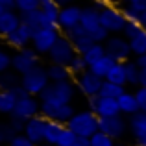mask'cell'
Listing matches in <instances>:
<instances>
[{"instance_id": "cell-1", "label": "cell", "mask_w": 146, "mask_h": 146, "mask_svg": "<svg viewBox=\"0 0 146 146\" xmlns=\"http://www.w3.org/2000/svg\"><path fill=\"white\" fill-rule=\"evenodd\" d=\"M98 115L91 109H82L76 111V115L67 122V128L72 129L78 137H85V139H91L94 133L100 131L98 128Z\"/></svg>"}, {"instance_id": "cell-2", "label": "cell", "mask_w": 146, "mask_h": 146, "mask_svg": "<svg viewBox=\"0 0 146 146\" xmlns=\"http://www.w3.org/2000/svg\"><path fill=\"white\" fill-rule=\"evenodd\" d=\"M76 83L72 82H52L46 89L43 91V94L39 96L41 102H50V104H70L76 96Z\"/></svg>"}, {"instance_id": "cell-3", "label": "cell", "mask_w": 146, "mask_h": 146, "mask_svg": "<svg viewBox=\"0 0 146 146\" xmlns=\"http://www.w3.org/2000/svg\"><path fill=\"white\" fill-rule=\"evenodd\" d=\"M50 83L52 82H50V78H48L46 67H41V65L21 78V85L24 87V91L30 96H41L43 91L46 89Z\"/></svg>"}, {"instance_id": "cell-4", "label": "cell", "mask_w": 146, "mask_h": 146, "mask_svg": "<svg viewBox=\"0 0 146 146\" xmlns=\"http://www.w3.org/2000/svg\"><path fill=\"white\" fill-rule=\"evenodd\" d=\"M100 24H102L111 35H122L128 21H126V17H124V11L118 6H109L104 11H100Z\"/></svg>"}, {"instance_id": "cell-5", "label": "cell", "mask_w": 146, "mask_h": 146, "mask_svg": "<svg viewBox=\"0 0 146 146\" xmlns=\"http://www.w3.org/2000/svg\"><path fill=\"white\" fill-rule=\"evenodd\" d=\"M76 56H78V52H76L72 41L61 33V37L57 39V43L54 44L52 50H50L48 59H50L52 65H63V67H68Z\"/></svg>"}, {"instance_id": "cell-6", "label": "cell", "mask_w": 146, "mask_h": 146, "mask_svg": "<svg viewBox=\"0 0 146 146\" xmlns=\"http://www.w3.org/2000/svg\"><path fill=\"white\" fill-rule=\"evenodd\" d=\"M106 56H109L115 63H126V61H129V57L133 56L129 41L124 35H111L106 41Z\"/></svg>"}, {"instance_id": "cell-7", "label": "cell", "mask_w": 146, "mask_h": 146, "mask_svg": "<svg viewBox=\"0 0 146 146\" xmlns=\"http://www.w3.org/2000/svg\"><path fill=\"white\" fill-rule=\"evenodd\" d=\"M61 30H54V28H41L33 33L32 39V48L35 50L39 56H48L50 50L54 48V44L57 43V39L61 37Z\"/></svg>"}, {"instance_id": "cell-8", "label": "cell", "mask_w": 146, "mask_h": 146, "mask_svg": "<svg viewBox=\"0 0 146 146\" xmlns=\"http://www.w3.org/2000/svg\"><path fill=\"white\" fill-rule=\"evenodd\" d=\"M35 67H39V54H37L32 46H28L24 50H19V52L13 54L11 68H13L17 74L24 76V74H28L30 70H33Z\"/></svg>"}, {"instance_id": "cell-9", "label": "cell", "mask_w": 146, "mask_h": 146, "mask_svg": "<svg viewBox=\"0 0 146 146\" xmlns=\"http://www.w3.org/2000/svg\"><path fill=\"white\" fill-rule=\"evenodd\" d=\"M41 115L46 120H56L61 124H67L72 117L76 115V109L72 107V104H50V102H41Z\"/></svg>"}, {"instance_id": "cell-10", "label": "cell", "mask_w": 146, "mask_h": 146, "mask_svg": "<svg viewBox=\"0 0 146 146\" xmlns=\"http://www.w3.org/2000/svg\"><path fill=\"white\" fill-rule=\"evenodd\" d=\"M87 106L91 111L98 115V118H107V117H117L120 115V107H118V100L115 98H106V96H91L87 98Z\"/></svg>"}, {"instance_id": "cell-11", "label": "cell", "mask_w": 146, "mask_h": 146, "mask_svg": "<svg viewBox=\"0 0 146 146\" xmlns=\"http://www.w3.org/2000/svg\"><path fill=\"white\" fill-rule=\"evenodd\" d=\"M98 128L102 133L113 137L115 141L122 139L126 133L129 131L128 120H126L122 115H117V117H107V118H100L98 120Z\"/></svg>"}, {"instance_id": "cell-12", "label": "cell", "mask_w": 146, "mask_h": 146, "mask_svg": "<svg viewBox=\"0 0 146 146\" xmlns=\"http://www.w3.org/2000/svg\"><path fill=\"white\" fill-rule=\"evenodd\" d=\"M74 83H76V89H78L83 96L91 98V96L100 94V89H102V85H104V80L98 78L96 74H93L91 70H87V72H83V74L76 76Z\"/></svg>"}, {"instance_id": "cell-13", "label": "cell", "mask_w": 146, "mask_h": 146, "mask_svg": "<svg viewBox=\"0 0 146 146\" xmlns=\"http://www.w3.org/2000/svg\"><path fill=\"white\" fill-rule=\"evenodd\" d=\"M37 115H41V100L37 96H26L17 102V107L9 117L19 118L22 122H28L30 118L37 117Z\"/></svg>"}, {"instance_id": "cell-14", "label": "cell", "mask_w": 146, "mask_h": 146, "mask_svg": "<svg viewBox=\"0 0 146 146\" xmlns=\"http://www.w3.org/2000/svg\"><path fill=\"white\" fill-rule=\"evenodd\" d=\"M46 122L48 120L43 117V115H37V117L30 118V120L26 122V126H24L22 135H26L33 144H37V146L44 144V129H46Z\"/></svg>"}, {"instance_id": "cell-15", "label": "cell", "mask_w": 146, "mask_h": 146, "mask_svg": "<svg viewBox=\"0 0 146 146\" xmlns=\"http://www.w3.org/2000/svg\"><path fill=\"white\" fill-rule=\"evenodd\" d=\"M82 13H83V6L82 4H72L68 7H63L59 11V30L67 32L70 28H76L82 22Z\"/></svg>"}, {"instance_id": "cell-16", "label": "cell", "mask_w": 146, "mask_h": 146, "mask_svg": "<svg viewBox=\"0 0 146 146\" xmlns=\"http://www.w3.org/2000/svg\"><path fill=\"white\" fill-rule=\"evenodd\" d=\"M22 24V19H21V13L17 9H7L0 15V37L6 39L9 37L13 32H17Z\"/></svg>"}, {"instance_id": "cell-17", "label": "cell", "mask_w": 146, "mask_h": 146, "mask_svg": "<svg viewBox=\"0 0 146 146\" xmlns=\"http://www.w3.org/2000/svg\"><path fill=\"white\" fill-rule=\"evenodd\" d=\"M32 39H33V32L28 28V26H24V24H21V28L17 30V32H13L9 37H6V44L9 48H13V50H24V48H28L30 44H32Z\"/></svg>"}, {"instance_id": "cell-18", "label": "cell", "mask_w": 146, "mask_h": 146, "mask_svg": "<svg viewBox=\"0 0 146 146\" xmlns=\"http://www.w3.org/2000/svg\"><path fill=\"white\" fill-rule=\"evenodd\" d=\"M82 28L87 32V35H91V33L94 32V30H98L100 26V9L93 4V0H89V2L83 6V13H82Z\"/></svg>"}, {"instance_id": "cell-19", "label": "cell", "mask_w": 146, "mask_h": 146, "mask_svg": "<svg viewBox=\"0 0 146 146\" xmlns=\"http://www.w3.org/2000/svg\"><path fill=\"white\" fill-rule=\"evenodd\" d=\"M118 107H120V115H128V117H133V115L141 113L139 104H137L135 93H129L126 91L120 98H118Z\"/></svg>"}, {"instance_id": "cell-20", "label": "cell", "mask_w": 146, "mask_h": 146, "mask_svg": "<svg viewBox=\"0 0 146 146\" xmlns=\"http://www.w3.org/2000/svg\"><path fill=\"white\" fill-rule=\"evenodd\" d=\"M128 126H129V133L133 135V139H135V141L146 137V113L141 111V113L129 117Z\"/></svg>"}, {"instance_id": "cell-21", "label": "cell", "mask_w": 146, "mask_h": 146, "mask_svg": "<svg viewBox=\"0 0 146 146\" xmlns=\"http://www.w3.org/2000/svg\"><path fill=\"white\" fill-rule=\"evenodd\" d=\"M65 129H67V124H61V122H56V120H48L46 129H44V144L56 146Z\"/></svg>"}, {"instance_id": "cell-22", "label": "cell", "mask_w": 146, "mask_h": 146, "mask_svg": "<svg viewBox=\"0 0 146 146\" xmlns=\"http://www.w3.org/2000/svg\"><path fill=\"white\" fill-rule=\"evenodd\" d=\"M21 19H22V24L28 26L33 33L37 30L44 28V15L41 9H35V11H30V13H21Z\"/></svg>"}, {"instance_id": "cell-23", "label": "cell", "mask_w": 146, "mask_h": 146, "mask_svg": "<svg viewBox=\"0 0 146 146\" xmlns=\"http://www.w3.org/2000/svg\"><path fill=\"white\" fill-rule=\"evenodd\" d=\"M48 70V78L50 82H70L74 76H72L70 68L68 67H63V65H52L50 63L46 67Z\"/></svg>"}, {"instance_id": "cell-24", "label": "cell", "mask_w": 146, "mask_h": 146, "mask_svg": "<svg viewBox=\"0 0 146 146\" xmlns=\"http://www.w3.org/2000/svg\"><path fill=\"white\" fill-rule=\"evenodd\" d=\"M115 67V61L111 59L109 56H104L102 59H98L96 63H93L89 67V70L93 72V74H96L98 78H102V80H106L107 78V74H109V70Z\"/></svg>"}, {"instance_id": "cell-25", "label": "cell", "mask_w": 146, "mask_h": 146, "mask_svg": "<svg viewBox=\"0 0 146 146\" xmlns=\"http://www.w3.org/2000/svg\"><path fill=\"white\" fill-rule=\"evenodd\" d=\"M17 94L13 91H2L0 93V113L2 115H11L17 107Z\"/></svg>"}, {"instance_id": "cell-26", "label": "cell", "mask_w": 146, "mask_h": 146, "mask_svg": "<svg viewBox=\"0 0 146 146\" xmlns=\"http://www.w3.org/2000/svg\"><path fill=\"white\" fill-rule=\"evenodd\" d=\"M21 74L11 68V70H6V72H0V91H11L15 89L17 85H21Z\"/></svg>"}, {"instance_id": "cell-27", "label": "cell", "mask_w": 146, "mask_h": 146, "mask_svg": "<svg viewBox=\"0 0 146 146\" xmlns=\"http://www.w3.org/2000/svg\"><path fill=\"white\" fill-rule=\"evenodd\" d=\"M126 68V78H128V85L139 87L141 85V67L135 63V59H129L124 63Z\"/></svg>"}, {"instance_id": "cell-28", "label": "cell", "mask_w": 146, "mask_h": 146, "mask_svg": "<svg viewBox=\"0 0 146 146\" xmlns=\"http://www.w3.org/2000/svg\"><path fill=\"white\" fill-rule=\"evenodd\" d=\"M106 80H107V82H111V83H117V85H122V87L128 85V78H126L124 63H115V67L109 70V74H107Z\"/></svg>"}, {"instance_id": "cell-29", "label": "cell", "mask_w": 146, "mask_h": 146, "mask_svg": "<svg viewBox=\"0 0 146 146\" xmlns=\"http://www.w3.org/2000/svg\"><path fill=\"white\" fill-rule=\"evenodd\" d=\"M124 93H126V87L117 85V83H111V82H107V80H104V85H102V89H100V96L115 98V100H118Z\"/></svg>"}, {"instance_id": "cell-30", "label": "cell", "mask_w": 146, "mask_h": 146, "mask_svg": "<svg viewBox=\"0 0 146 146\" xmlns=\"http://www.w3.org/2000/svg\"><path fill=\"white\" fill-rule=\"evenodd\" d=\"M104 56H106V44H102V43H94L93 46H91L85 54H83V59H85V61H87V65L91 67V65L96 63L98 59H102Z\"/></svg>"}, {"instance_id": "cell-31", "label": "cell", "mask_w": 146, "mask_h": 146, "mask_svg": "<svg viewBox=\"0 0 146 146\" xmlns=\"http://www.w3.org/2000/svg\"><path fill=\"white\" fill-rule=\"evenodd\" d=\"M129 46H131V54L135 57L146 54V30H143L141 33H137L133 39H129Z\"/></svg>"}, {"instance_id": "cell-32", "label": "cell", "mask_w": 146, "mask_h": 146, "mask_svg": "<svg viewBox=\"0 0 146 146\" xmlns=\"http://www.w3.org/2000/svg\"><path fill=\"white\" fill-rule=\"evenodd\" d=\"M15 9L19 13H30V11L41 9V0H15Z\"/></svg>"}, {"instance_id": "cell-33", "label": "cell", "mask_w": 146, "mask_h": 146, "mask_svg": "<svg viewBox=\"0 0 146 146\" xmlns=\"http://www.w3.org/2000/svg\"><path fill=\"white\" fill-rule=\"evenodd\" d=\"M68 68H70V72H72V76H80V74H83V72H87L89 70V65H87V61L83 59V56H76L74 59H72V63L68 65Z\"/></svg>"}, {"instance_id": "cell-34", "label": "cell", "mask_w": 146, "mask_h": 146, "mask_svg": "<svg viewBox=\"0 0 146 146\" xmlns=\"http://www.w3.org/2000/svg\"><path fill=\"white\" fill-rule=\"evenodd\" d=\"M17 135H19V133L15 131L13 128H11L9 122H6V124H0V146H2V144H9Z\"/></svg>"}, {"instance_id": "cell-35", "label": "cell", "mask_w": 146, "mask_h": 146, "mask_svg": "<svg viewBox=\"0 0 146 146\" xmlns=\"http://www.w3.org/2000/svg\"><path fill=\"white\" fill-rule=\"evenodd\" d=\"M91 146H117V141L113 137L106 135V133L98 131L91 137Z\"/></svg>"}, {"instance_id": "cell-36", "label": "cell", "mask_w": 146, "mask_h": 146, "mask_svg": "<svg viewBox=\"0 0 146 146\" xmlns=\"http://www.w3.org/2000/svg\"><path fill=\"white\" fill-rule=\"evenodd\" d=\"M72 44H74L76 52H78L80 56H83V54H85L87 50H89V48H91V46L94 44V41H93V39H91V37H89V35L85 33V35H82L80 39H76V41H74Z\"/></svg>"}, {"instance_id": "cell-37", "label": "cell", "mask_w": 146, "mask_h": 146, "mask_svg": "<svg viewBox=\"0 0 146 146\" xmlns=\"http://www.w3.org/2000/svg\"><path fill=\"white\" fill-rule=\"evenodd\" d=\"M76 139H78V135H76L74 131H72V129H65L63 131V135L59 137V141H57V144L56 146H72L76 143Z\"/></svg>"}, {"instance_id": "cell-38", "label": "cell", "mask_w": 146, "mask_h": 146, "mask_svg": "<svg viewBox=\"0 0 146 146\" xmlns=\"http://www.w3.org/2000/svg\"><path fill=\"white\" fill-rule=\"evenodd\" d=\"M122 11H124V17H126L128 22H131V24H141V13L137 9H133L131 6H124ZM141 26H143V24H141Z\"/></svg>"}, {"instance_id": "cell-39", "label": "cell", "mask_w": 146, "mask_h": 146, "mask_svg": "<svg viewBox=\"0 0 146 146\" xmlns=\"http://www.w3.org/2000/svg\"><path fill=\"white\" fill-rule=\"evenodd\" d=\"M144 30V26H141V24H131V22H128V24H126V28H124V33H122V35L126 37V39H133V37L137 35V33H141Z\"/></svg>"}, {"instance_id": "cell-40", "label": "cell", "mask_w": 146, "mask_h": 146, "mask_svg": "<svg viewBox=\"0 0 146 146\" xmlns=\"http://www.w3.org/2000/svg\"><path fill=\"white\" fill-rule=\"evenodd\" d=\"M85 33H87V32L82 28V24H80V26H76V28H70V30H67V32H63V35H65V37H68V39L74 43L76 39H80V37L85 35Z\"/></svg>"}, {"instance_id": "cell-41", "label": "cell", "mask_w": 146, "mask_h": 146, "mask_svg": "<svg viewBox=\"0 0 146 146\" xmlns=\"http://www.w3.org/2000/svg\"><path fill=\"white\" fill-rule=\"evenodd\" d=\"M135 98H137V104H139V109L146 113V87H137Z\"/></svg>"}, {"instance_id": "cell-42", "label": "cell", "mask_w": 146, "mask_h": 146, "mask_svg": "<svg viewBox=\"0 0 146 146\" xmlns=\"http://www.w3.org/2000/svg\"><path fill=\"white\" fill-rule=\"evenodd\" d=\"M41 9L44 13H57V11H61V7L57 6L56 0H41Z\"/></svg>"}, {"instance_id": "cell-43", "label": "cell", "mask_w": 146, "mask_h": 146, "mask_svg": "<svg viewBox=\"0 0 146 146\" xmlns=\"http://www.w3.org/2000/svg\"><path fill=\"white\" fill-rule=\"evenodd\" d=\"M11 63H13V56L7 52H4L0 56V72H6V70H11Z\"/></svg>"}, {"instance_id": "cell-44", "label": "cell", "mask_w": 146, "mask_h": 146, "mask_svg": "<svg viewBox=\"0 0 146 146\" xmlns=\"http://www.w3.org/2000/svg\"><path fill=\"white\" fill-rule=\"evenodd\" d=\"M7 146H37V144H33L32 141L28 139V137L21 133V135H17V137H15V139L11 141V143L7 144Z\"/></svg>"}, {"instance_id": "cell-45", "label": "cell", "mask_w": 146, "mask_h": 146, "mask_svg": "<svg viewBox=\"0 0 146 146\" xmlns=\"http://www.w3.org/2000/svg\"><path fill=\"white\" fill-rule=\"evenodd\" d=\"M9 124H11V128L15 129V131L21 135L22 131H24V126H26V122H22V120H19V118H13V117H9Z\"/></svg>"}, {"instance_id": "cell-46", "label": "cell", "mask_w": 146, "mask_h": 146, "mask_svg": "<svg viewBox=\"0 0 146 146\" xmlns=\"http://www.w3.org/2000/svg\"><path fill=\"white\" fill-rule=\"evenodd\" d=\"M128 6H131L133 9H137L139 13H143V11H146V0H133L131 4H128Z\"/></svg>"}, {"instance_id": "cell-47", "label": "cell", "mask_w": 146, "mask_h": 146, "mask_svg": "<svg viewBox=\"0 0 146 146\" xmlns=\"http://www.w3.org/2000/svg\"><path fill=\"white\" fill-rule=\"evenodd\" d=\"M93 4H94V6H96V7H98V9H100V11H104V9H106V7H109V6H113V4H111V2H109V0H93Z\"/></svg>"}, {"instance_id": "cell-48", "label": "cell", "mask_w": 146, "mask_h": 146, "mask_svg": "<svg viewBox=\"0 0 146 146\" xmlns=\"http://www.w3.org/2000/svg\"><path fill=\"white\" fill-rule=\"evenodd\" d=\"M0 6L4 7V9H15V0H0Z\"/></svg>"}, {"instance_id": "cell-49", "label": "cell", "mask_w": 146, "mask_h": 146, "mask_svg": "<svg viewBox=\"0 0 146 146\" xmlns=\"http://www.w3.org/2000/svg\"><path fill=\"white\" fill-rule=\"evenodd\" d=\"M72 146H91V139H85V137H78L76 143Z\"/></svg>"}, {"instance_id": "cell-50", "label": "cell", "mask_w": 146, "mask_h": 146, "mask_svg": "<svg viewBox=\"0 0 146 146\" xmlns=\"http://www.w3.org/2000/svg\"><path fill=\"white\" fill-rule=\"evenodd\" d=\"M56 2H57V6H59L61 9H63V7H68V6H72V4H78L76 0H56Z\"/></svg>"}, {"instance_id": "cell-51", "label": "cell", "mask_w": 146, "mask_h": 146, "mask_svg": "<svg viewBox=\"0 0 146 146\" xmlns=\"http://www.w3.org/2000/svg\"><path fill=\"white\" fill-rule=\"evenodd\" d=\"M135 63L139 65L141 68H146V54H143V56H139V57H135Z\"/></svg>"}, {"instance_id": "cell-52", "label": "cell", "mask_w": 146, "mask_h": 146, "mask_svg": "<svg viewBox=\"0 0 146 146\" xmlns=\"http://www.w3.org/2000/svg\"><path fill=\"white\" fill-rule=\"evenodd\" d=\"M139 87H146V68H141V85Z\"/></svg>"}, {"instance_id": "cell-53", "label": "cell", "mask_w": 146, "mask_h": 146, "mask_svg": "<svg viewBox=\"0 0 146 146\" xmlns=\"http://www.w3.org/2000/svg\"><path fill=\"white\" fill-rule=\"evenodd\" d=\"M141 24L146 26V11H143V13H141Z\"/></svg>"}, {"instance_id": "cell-54", "label": "cell", "mask_w": 146, "mask_h": 146, "mask_svg": "<svg viewBox=\"0 0 146 146\" xmlns=\"http://www.w3.org/2000/svg\"><path fill=\"white\" fill-rule=\"evenodd\" d=\"M109 2L113 4V6H117V4H118V2H122V0H109Z\"/></svg>"}, {"instance_id": "cell-55", "label": "cell", "mask_w": 146, "mask_h": 146, "mask_svg": "<svg viewBox=\"0 0 146 146\" xmlns=\"http://www.w3.org/2000/svg\"><path fill=\"white\" fill-rule=\"evenodd\" d=\"M4 52H6V50H4V46H2V43H0V56H2Z\"/></svg>"}, {"instance_id": "cell-56", "label": "cell", "mask_w": 146, "mask_h": 146, "mask_svg": "<svg viewBox=\"0 0 146 146\" xmlns=\"http://www.w3.org/2000/svg\"><path fill=\"white\" fill-rule=\"evenodd\" d=\"M122 2H124V4H126V6H128V4H131V2H133V0H122Z\"/></svg>"}, {"instance_id": "cell-57", "label": "cell", "mask_w": 146, "mask_h": 146, "mask_svg": "<svg viewBox=\"0 0 146 146\" xmlns=\"http://www.w3.org/2000/svg\"><path fill=\"white\" fill-rule=\"evenodd\" d=\"M4 11H6V9H4V7H2V6H0V15H2V13H4Z\"/></svg>"}, {"instance_id": "cell-58", "label": "cell", "mask_w": 146, "mask_h": 146, "mask_svg": "<svg viewBox=\"0 0 146 146\" xmlns=\"http://www.w3.org/2000/svg\"><path fill=\"white\" fill-rule=\"evenodd\" d=\"M117 146H126V144H122V143H117Z\"/></svg>"}, {"instance_id": "cell-59", "label": "cell", "mask_w": 146, "mask_h": 146, "mask_svg": "<svg viewBox=\"0 0 146 146\" xmlns=\"http://www.w3.org/2000/svg\"><path fill=\"white\" fill-rule=\"evenodd\" d=\"M41 146H50V144H41Z\"/></svg>"}, {"instance_id": "cell-60", "label": "cell", "mask_w": 146, "mask_h": 146, "mask_svg": "<svg viewBox=\"0 0 146 146\" xmlns=\"http://www.w3.org/2000/svg\"><path fill=\"white\" fill-rule=\"evenodd\" d=\"M144 30H146V26H144Z\"/></svg>"}, {"instance_id": "cell-61", "label": "cell", "mask_w": 146, "mask_h": 146, "mask_svg": "<svg viewBox=\"0 0 146 146\" xmlns=\"http://www.w3.org/2000/svg\"><path fill=\"white\" fill-rule=\"evenodd\" d=\"M0 93H2V91H0Z\"/></svg>"}]
</instances>
